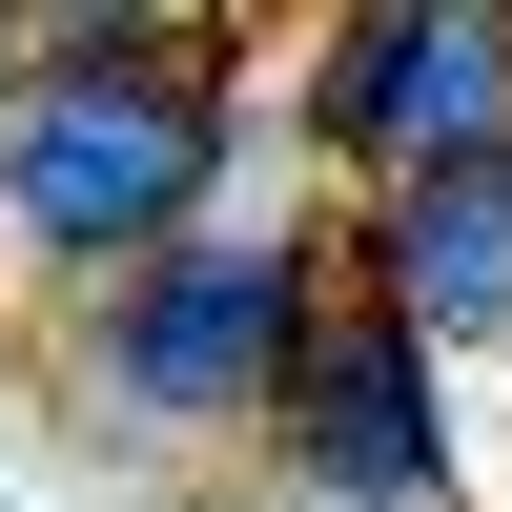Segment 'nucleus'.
<instances>
[{"label": "nucleus", "mask_w": 512, "mask_h": 512, "mask_svg": "<svg viewBox=\"0 0 512 512\" xmlns=\"http://www.w3.org/2000/svg\"><path fill=\"white\" fill-rule=\"evenodd\" d=\"M308 144L349 164L369 205L492 164L512 144V0H349V21L308 41Z\"/></svg>", "instance_id": "7ed1b4c3"}, {"label": "nucleus", "mask_w": 512, "mask_h": 512, "mask_svg": "<svg viewBox=\"0 0 512 512\" xmlns=\"http://www.w3.org/2000/svg\"><path fill=\"white\" fill-rule=\"evenodd\" d=\"M267 451H287L308 512H431V492H451V369L328 267L308 349H287V390H267Z\"/></svg>", "instance_id": "20e7f679"}, {"label": "nucleus", "mask_w": 512, "mask_h": 512, "mask_svg": "<svg viewBox=\"0 0 512 512\" xmlns=\"http://www.w3.org/2000/svg\"><path fill=\"white\" fill-rule=\"evenodd\" d=\"M308 308H328V226H185L123 287H82L62 369H82L103 431H267Z\"/></svg>", "instance_id": "f03ea898"}, {"label": "nucleus", "mask_w": 512, "mask_h": 512, "mask_svg": "<svg viewBox=\"0 0 512 512\" xmlns=\"http://www.w3.org/2000/svg\"><path fill=\"white\" fill-rule=\"evenodd\" d=\"M226 21L185 0H62L21 21V82H0V246L62 287H123L144 246L226 226Z\"/></svg>", "instance_id": "f257e3e1"}, {"label": "nucleus", "mask_w": 512, "mask_h": 512, "mask_svg": "<svg viewBox=\"0 0 512 512\" xmlns=\"http://www.w3.org/2000/svg\"><path fill=\"white\" fill-rule=\"evenodd\" d=\"M0 82H21V21H0Z\"/></svg>", "instance_id": "423d86ee"}, {"label": "nucleus", "mask_w": 512, "mask_h": 512, "mask_svg": "<svg viewBox=\"0 0 512 512\" xmlns=\"http://www.w3.org/2000/svg\"><path fill=\"white\" fill-rule=\"evenodd\" d=\"M328 267H349L431 369H451V349H512V144H492V164H451V185L349 205V226H328Z\"/></svg>", "instance_id": "39448f33"}]
</instances>
